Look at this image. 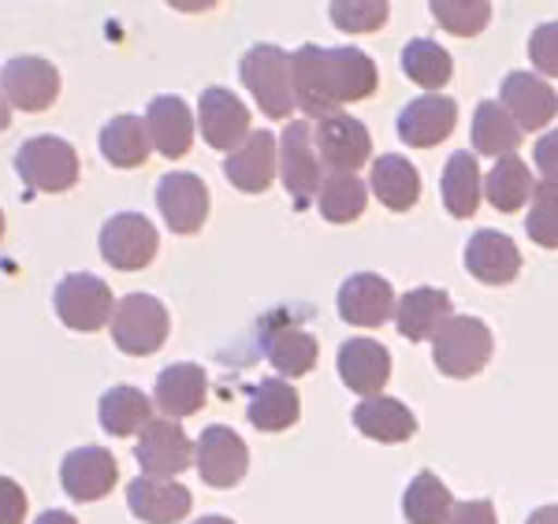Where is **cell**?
Wrapping results in <instances>:
<instances>
[{
	"instance_id": "cell-1",
	"label": "cell",
	"mask_w": 558,
	"mask_h": 524,
	"mask_svg": "<svg viewBox=\"0 0 558 524\" xmlns=\"http://www.w3.org/2000/svg\"><path fill=\"white\" fill-rule=\"evenodd\" d=\"M294 68V101L310 120H328L350 101H365L376 94L380 75L368 52L354 45H339V49H320V45H302L291 52Z\"/></svg>"
},
{
	"instance_id": "cell-2",
	"label": "cell",
	"mask_w": 558,
	"mask_h": 524,
	"mask_svg": "<svg viewBox=\"0 0 558 524\" xmlns=\"http://www.w3.org/2000/svg\"><path fill=\"white\" fill-rule=\"evenodd\" d=\"M239 75L268 120H287L294 112V68L291 52L279 45H254L239 60Z\"/></svg>"
},
{
	"instance_id": "cell-3",
	"label": "cell",
	"mask_w": 558,
	"mask_h": 524,
	"mask_svg": "<svg viewBox=\"0 0 558 524\" xmlns=\"http://www.w3.org/2000/svg\"><path fill=\"white\" fill-rule=\"evenodd\" d=\"M15 171L31 190L41 194H64L78 183V153L71 142L57 134H41V138H26L15 149Z\"/></svg>"
},
{
	"instance_id": "cell-4",
	"label": "cell",
	"mask_w": 558,
	"mask_h": 524,
	"mask_svg": "<svg viewBox=\"0 0 558 524\" xmlns=\"http://www.w3.org/2000/svg\"><path fill=\"white\" fill-rule=\"evenodd\" d=\"M432 357L436 368L451 379H470L488 365L492 357V331L476 316H451L432 339Z\"/></svg>"
},
{
	"instance_id": "cell-5",
	"label": "cell",
	"mask_w": 558,
	"mask_h": 524,
	"mask_svg": "<svg viewBox=\"0 0 558 524\" xmlns=\"http://www.w3.org/2000/svg\"><path fill=\"white\" fill-rule=\"evenodd\" d=\"M168 309L153 294H128L123 302H116L112 313V339L123 354L131 357H149L165 346L168 339Z\"/></svg>"
},
{
	"instance_id": "cell-6",
	"label": "cell",
	"mask_w": 558,
	"mask_h": 524,
	"mask_svg": "<svg viewBox=\"0 0 558 524\" xmlns=\"http://www.w3.org/2000/svg\"><path fill=\"white\" fill-rule=\"evenodd\" d=\"M52 305H57L60 324L71 331H97L112 324L116 313V297L108 291V283L89 272H71L60 279L57 291H52Z\"/></svg>"
},
{
	"instance_id": "cell-7",
	"label": "cell",
	"mask_w": 558,
	"mask_h": 524,
	"mask_svg": "<svg viewBox=\"0 0 558 524\" xmlns=\"http://www.w3.org/2000/svg\"><path fill=\"white\" fill-rule=\"evenodd\" d=\"M279 175H283V186L291 190L299 209L313 194H320L324 160L317 153V131H313V123L294 120L279 134Z\"/></svg>"
},
{
	"instance_id": "cell-8",
	"label": "cell",
	"mask_w": 558,
	"mask_h": 524,
	"mask_svg": "<svg viewBox=\"0 0 558 524\" xmlns=\"http://www.w3.org/2000/svg\"><path fill=\"white\" fill-rule=\"evenodd\" d=\"M160 249V234L142 212H116L101 228V257L116 272H142Z\"/></svg>"
},
{
	"instance_id": "cell-9",
	"label": "cell",
	"mask_w": 558,
	"mask_h": 524,
	"mask_svg": "<svg viewBox=\"0 0 558 524\" xmlns=\"http://www.w3.org/2000/svg\"><path fill=\"white\" fill-rule=\"evenodd\" d=\"M194 465L209 487H235L250 468V450L235 428L209 424L194 442Z\"/></svg>"
},
{
	"instance_id": "cell-10",
	"label": "cell",
	"mask_w": 558,
	"mask_h": 524,
	"mask_svg": "<svg viewBox=\"0 0 558 524\" xmlns=\"http://www.w3.org/2000/svg\"><path fill=\"white\" fill-rule=\"evenodd\" d=\"M157 209L168 231L197 234L209 220V186L194 171H168L157 183Z\"/></svg>"
},
{
	"instance_id": "cell-11",
	"label": "cell",
	"mask_w": 558,
	"mask_h": 524,
	"mask_svg": "<svg viewBox=\"0 0 558 524\" xmlns=\"http://www.w3.org/2000/svg\"><path fill=\"white\" fill-rule=\"evenodd\" d=\"M313 131H317V153H320L324 168L354 175V171L365 168L368 157H373V134H368V126L357 120V115L336 112V115H328V120H320Z\"/></svg>"
},
{
	"instance_id": "cell-12",
	"label": "cell",
	"mask_w": 558,
	"mask_h": 524,
	"mask_svg": "<svg viewBox=\"0 0 558 524\" xmlns=\"http://www.w3.org/2000/svg\"><path fill=\"white\" fill-rule=\"evenodd\" d=\"M134 462L142 465V476L175 480L194 462V442L186 439V431L175 421H149V428L142 431L138 447H134Z\"/></svg>"
},
{
	"instance_id": "cell-13",
	"label": "cell",
	"mask_w": 558,
	"mask_h": 524,
	"mask_svg": "<svg viewBox=\"0 0 558 524\" xmlns=\"http://www.w3.org/2000/svg\"><path fill=\"white\" fill-rule=\"evenodd\" d=\"M0 86L23 112H49L60 97V71L45 57H12L0 71Z\"/></svg>"
},
{
	"instance_id": "cell-14",
	"label": "cell",
	"mask_w": 558,
	"mask_h": 524,
	"mask_svg": "<svg viewBox=\"0 0 558 524\" xmlns=\"http://www.w3.org/2000/svg\"><path fill=\"white\" fill-rule=\"evenodd\" d=\"M197 123H202V138L213 149H228V153H235L254 134L250 108L223 86H209L197 97Z\"/></svg>"
},
{
	"instance_id": "cell-15",
	"label": "cell",
	"mask_w": 558,
	"mask_h": 524,
	"mask_svg": "<svg viewBox=\"0 0 558 524\" xmlns=\"http://www.w3.org/2000/svg\"><path fill=\"white\" fill-rule=\"evenodd\" d=\"M499 105L514 115V123L525 131H544L558 115V94L547 86V78L529 75V71H510L499 86Z\"/></svg>"
},
{
	"instance_id": "cell-16",
	"label": "cell",
	"mask_w": 558,
	"mask_h": 524,
	"mask_svg": "<svg viewBox=\"0 0 558 524\" xmlns=\"http://www.w3.org/2000/svg\"><path fill=\"white\" fill-rule=\"evenodd\" d=\"M116 480H120V465L105 447H78L64 454V465H60V484L75 502L105 499Z\"/></svg>"
},
{
	"instance_id": "cell-17",
	"label": "cell",
	"mask_w": 558,
	"mask_h": 524,
	"mask_svg": "<svg viewBox=\"0 0 558 524\" xmlns=\"http://www.w3.org/2000/svg\"><path fill=\"white\" fill-rule=\"evenodd\" d=\"M265 357L272 361V368L279 373V379H299L305 373H313L320 357V346L313 339V331H305L302 324L287 320V316H276V320L265 324Z\"/></svg>"
},
{
	"instance_id": "cell-18",
	"label": "cell",
	"mask_w": 558,
	"mask_h": 524,
	"mask_svg": "<svg viewBox=\"0 0 558 524\" xmlns=\"http://www.w3.org/2000/svg\"><path fill=\"white\" fill-rule=\"evenodd\" d=\"M458 123V101L444 94H425L399 112V138L413 149H432L451 138Z\"/></svg>"
},
{
	"instance_id": "cell-19",
	"label": "cell",
	"mask_w": 558,
	"mask_h": 524,
	"mask_svg": "<svg viewBox=\"0 0 558 524\" xmlns=\"http://www.w3.org/2000/svg\"><path fill=\"white\" fill-rule=\"evenodd\" d=\"M395 291L384 276L354 272L339 287V316L354 328H380L395 316Z\"/></svg>"
},
{
	"instance_id": "cell-20",
	"label": "cell",
	"mask_w": 558,
	"mask_h": 524,
	"mask_svg": "<svg viewBox=\"0 0 558 524\" xmlns=\"http://www.w3.org/2000/svg\"><path fill=\"white\" fill-rule=\"evenodd\" d=\"M465 268H470V276L481 279V283L507 287V283H514L521 272V249L510 234L481 228L465 242Z\"/></svg>"
},
{
	"instance_id": "cell-21",
	"label": "cell",
	"mask_w": 558,
	"mask_h": 524,
	"mask_svg": "<svg viewBox=\"0 0 558 524\" xmlns=\"http://www.w3.org/2000/svg\"><path fill=\"white\" fill-rule=\"evenodd\" d=\"M279 171V142L272 131H254L246 142L228 153L223 160V175L231 179V186H239L242 194H265L272 186Z\"/></svg>"
},
{
	"instance_id": "cell-22",
	"label": "cell",
	"mask_w": 558,
	"mask_h": 524,
	"mask_svg": "<svg viewBox=\"0 0 558 524\" xmlns=\"http://www.w3.org/2000/svg\"><path fill=\"white\" fill-rule=\"evenodd\" d=\"M339 379L362 399H376L391 379V354L376 339H347L336 357Z\"/></svg>"
},
{
	"instance_id": "cell-23",
	"label": "cell",
	"mask_w": 558,
	"mask_h": 524,
	"mask_svg": "<svg viewBox=\"0 0 558 524\" xmlns=\"http://www.w3.org/2000/svg\"><path fill=\"white\" fill-rule=\"evenodd\" d=\"M128 505L138 521L146 524H175L191 513L194 495L191 487L179 480H165V476H138L128 484Z\"/></svg>"
},
{
	"instance_id": "cell-24",
	"label": "cell",
	"mask_w": 558,
	"mask_h": 524,
	"mask_svg": "<svg viewBox=\"0 0 558 524\" xmlns=\"http://www.w3.org/2000/svg\"><path fill=\"white\" fill-rule=\"evenodd\" d=\"M205 394H209V376H205L202 365L194 361H175L165 373L157 376V387H153V402L160 405L168 421H183L194 417L205 405Z\"/></svg>"
},
{
	"instance_id": "cell-25",
	"label": "cell",
	"mask_w": 558,
	"mask_h": 524,
	"mask_svg": "<svg viewBox=\"0 0 558 524\" xmlns=\"http://www.w3.org/2000/svg\"><path fill=\"white\" fill-rule=\"evenodd\" d=\"M451 294L439 287H413L395 305V324L410 342H428L439 336L447 320H451Z\"/></svg>"
},
{
	"instance_id": "cell-26",
	"label": "cell",
	"mask_w": 558,
	"mask_h": 524,
	"mask_svg": "<svg viewBox=\"0 0 558 524\" xmlns=\"http://www.w3.org/2000/svg\"><path fill=\"white\" fill-rule=\"evenodd\" d=\"M146 126H149V138L153 146L165 153L168 160H179L186 157L194 146V115H191V105L175 94H160L149 101V112H146Z\"/></svg>"
},
{
	"instance_id": "cell-27",
	"label": "cell",
	"mask_w": 558,
	"mask_h": 524,
	"mask_svg": "<svg viewBox=\"0 0 558 524\" xmlns=\"http://www.w3.org/2000/svg\"><path fill=\"white\" fill-rule=\"evenodd\" d=\"M299 413H302V402H299V391H294L287 379H260V383L250 391V402H246V417L254 424L257 431H287L299 424Z\"/></svg>"
},
{
	"instance_id": "cell-28",
	"label": "cell",
	"mask_w": 558,
	"mask_h": 524,
	"mask_svg": "<svg viewBox=\"0 0 558 524\" xmlns=\"http://www.w3.org/2000/svg\"><path fill=\"white\" fill-rule=\"evenodd\" d=\"M354 428L376 442H407L417 431V417L399 399L376 394V399H362L354 405Z\"/></svg>"
},
{
	"instance_id": "cell-29",
	"label": "cell",
	"mask_w": 558,
	"mask_h": 524,
	"mask_svg": "<svg viewBox=\"0 0 558 524\" xmlns=\"http://www.w3.org/2000/svg\"><path fill=\"white\" fill-rule=\"evenodd\" d=\"M97 417H101V428L116 439L128 436H142L153 421V402L138 387L131 383H116L101 394V405H97Z\"/></svg>"
},
{
	"instance_id": "cell-30",
	"label": "cell",
	"mask_w": 558,
	"mask_h": 524,
	"mask_svg": "<svg viewBox=\"0 0 558 524\" xmlns=\"http://www.w3.org/2000/svg\"><path fill=\"white\" fill-rule=\"evenodd\" d=\"M373 194L384 209L410 212L421 202V175L399 153H384L373 160Z\"/></svg>"
},
{
	"instance_id": "cell-31",
	"label": "cell",
	"mask_w": 558,
	"mask_h": 524,
	"mask_svg": "<svg viewBox=\"0 0 558 524\" xmlns=\"http://www.w3.org/2000/svg\"><path fill=\"white\" fill-rule=\"evenodd\" d=\"M439 194H444V209L451 212L454 220H470V216L481 209L484 179H481V164H476L473 153H454V157H447L444 179H439Z\"/></svg>"
},
{
	"instance_id": "cell-32",
	"label": "cell",
	"mask_w": 558,
	"mask_h": 524,
	"mask_svg": "<svg viewBox=\"0 0 558 524\" xmlns=\"http://www.w3.org/2000/svg\"><path fill=\"white\" fill-rule=\"evenodd\" d=\"M153 149L149 126L142 115H112L101 131V153L112 168H142Z\"/></svg>"
},
{
	"instance_id": "cell-33",
	"label": "cell",
	"mask_w": 558,
	"mask_h": 524,
	"mask_svg": "<svg viewBox=\"0 0 558 524\" xmlns=\"http://www.w3.org/2000/svg\"><path fill=\"white\" fill-rule=\"evenodd\" d=\"M473 149L481 157H514L521 146V126L499 101H481L473 112Z\"/></svg>"
},
{
	"instance_id": "cell-34",
	"label": "cell",
	"mask_w": 558,
	"mask_h": 524,
	"mask_svg": "<svg viewBox=\"0 0 558 524\" xmlns=\"http://www.w3.org/2000/svg\"><path fill=\"white\" fill-rule=\"evenodd\" d=\"M533 194H536L533 171H529V164L518 153L514 157L495 160V168L488 171V183H484V197H488L492 209L518 212L525 202H533Z\"/></svg>"
},
{
	"instance_id": "cell-35",
	"label": "cell",
	"mask_w": 558,
	"mask_h": 524,
	"mask_svg": "<svg viewBox=\"0 0 558 524\" xmlns=\"http://www.w3.org/2000/svg\"><path fill=\"white\" fill-rule=\"evenodd\" d=\"M402 513L410 524H447L454 513V499L447 491V484L436 473H417L402 495Z\"/></svg>"
},
{
	"instance_id": "cell-36",
	"label": "cell",
	"mask_w": 558,
	"mask_h": 524,
	"mask_svg": "<svg viewBox=\"0 0 558 524\" xmlns=\"http://www.w3.org/2000/svg\"><path fill=\"white\" fill-rule=\"evenodd\" d=\"M368 186L357 175H343V171H328L317 194V209L328 223H354L365 212Z\"/></svg>"
},
{
	"instance_id": "cell-37",
	"label": "cell",
	"mask_w": 558,
	"mask_h": 524,
	"mask_svg": "<svg viewBox=\"0 0 558 524\" xmlns=\"http://www.w3.org/2000/svg\"><path fill=\"white\" fill-rule=\"evenodd\" d=\"M402 71L410 75V83H417L425 89H439L451 83L454 60L444 45H436L432 38H413L407 49H402Z\"/></svg>"
},
{
	"instance_id": "cell-38",
	"label": "cell",
	"mask_w": 558,
	"mask_h": 524,
	"mask_svg": "<svg viewBox=\"0 0 558 524\" xmlns=\"http://www.w3.org/2000/svg\"><path fill=\"white\" fill-rule=\"evenodd\" d=\"M428 8L436 15V23L447 34H458V38H476L492 20L488 0H432Z\"/></svg>"
},
{
	"instance_id": "cell-39",
	"label": "cell",
	"mask_w": 558,
	"mask_h": 524,
	"mask_svg": "<svg viewBox=\"0 0 558 524\" xmlns=\"http://www.w3.org/2000/svg\"><path fill=\"white\" fill-rule=\"evenodd\" d=\"M525 234L544 249H558V183H539L529 209Z\"/></svg>"
},
{
	"instance_id": "cell-40",
	"label": "cell",
	"mask_w": 558,
	"mask_h": 524,
	"mask_svg": "<svg viewBox=\"0 0 558 524\" xmlns=\"http://www.w3.org/2000/svg\"><path fill=\"white\" fill-rule=\"evenodd\" d=\"M328 12H331V23H336L339 31L373 34V31H380V26L387 23L391 8H387L384 0H336Z\"/></svg>"
},
{
	"instance_id": "cell-41",
	"label": "cell",
	"mask_w": 558,
	"mask_h": 524,
	"mask_svg": "<svg viewBox=\"0 0 558 524\" xmlns=\"http://www.w3.org/2000/svg\"><path fill=\"white\" fill-rule=\"evenodd\" d=\"M529 60L547 78H558V23H539L529 38Z\"/></svg>"
},
{
	"instance_id": "cell-42",
	"label": "cell",
	"mask_w": 558,
	"mask_h": 524,
	"mask_svg": "<svg viewBox=\"0 0 558 524\" xmlns=\"http://www.w3.org/2000/svg\"><path fill=\"white\" fill-rule=\"evenodd\" d=\"M26 517V491L15 480L0 476V524H23Z\"/></svg>"
},
{
	"instance_id": "cell-43",
	"label": "cell",
	"mask_w": 558,
	"mask_h": 524,
	"mask_svg": "<svg viewBox=\"0 0 558 524\" xmlns=\"http://www.w3.org/2000/svg\"><path fill=\"white\" fill-rule=\"evenodd\" d=\"M533 160H536L539 175H544V183H558V126L547 131L544 138H536Z\"/></svg>"
},
{
	"instance_id": "cell-44",
	"label": "cell",
	"mask_w": 558,
	"mask_h": 524,
	"mask_svg": "<svg viewBox=\"0 0 558 524\" xmlns=\"http://www.w3.org/2000/svg\"><path fill=\"white\" fill-rule=\"evenodd\" d=\"M447 524H499V521H495V505L488 499H470V502H454V513Z\"/></svg>"
},
{
	"instance_id": "cell-45",
	"label": "cell",
	"mask_w": 558,
	"mask_h": 524,
	"mask_svg": "<svg viewBox=\"0 0 558 524\" xmlns=\"http://www.w3.org/2000/svg\"><path fill=\"white\" fill-rule=\"evenodd\" d=\"M525 524H558V502L539 505V510L529 513V521H525Z\"/></svg>"
},
{
	"instance_id": "cell-46",
	"label": "cell",
	"mask_w": 558,
	"mask_h": 524,
	"mask_svg": "<svg viewBox=\"0 0 558 524\" xmlns=\"http://www.w3.org/2000/svg\"><path fill=\"white\" fill-rule=\"evenodd\" d=\"M34 524H78V521L64 510H45L41 517H34Z\"/></svg>"
},
{
	"instance_id": "cell-47",
	"label": "cell",
	"mask_w": 558,
	"mask_h": 524,
	"mask_svg": "<svg viewBox=\"0 0 558 524\" xmlns=\"http://www.w3.org/2000/svg\"><path fill=\"white\" fill-rule=\"evenodd\" d=\"M8 123H12V101H8L4 86H0V131H8Z\"/></svg>"
},
{
	"instance_id": "cell-48",
	"label": "cell",
	"mask_w": 558,
	"mask_h": 524,
	"mask_svg": "<svg viewBox=\"0 0 558 524\" xmlns=\"http://www.w3.org/2000/svg\"><path fill=\"white\" fill-rule=\"evenodd\" d=\"M194 524H235L231 517H220V513H209V517H197Z\"/></svg>"
},
{
	"instance_id": "cell-49",
	"label": "cell",
	"mask_w": 558,
	"mask_h": 524,
	"mask_svg": "<svg viewBox=\"0 0 558 524\" xmlns=\"http://www.w3.org/2000/svg\"><path fill=\"white\" fill-rule=\"evenodd\" d=\"M0 239H4V212H0Z\"/></svg>"
}]
</instances>
